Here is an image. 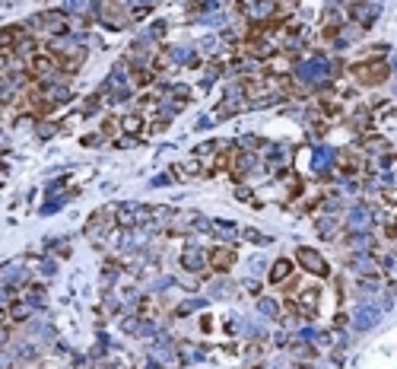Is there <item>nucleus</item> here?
<instances>
[{
  "instance_id": "1",
  "label": "nucleus",
  "mask_w": 397,
  "mask_h": 369,
  "mask_svg": "<svg viewBox=\"0 0 397 369\" xmlns=\"http://www.w3.org/2000/svg\"><path fill=\"white\" fill-rule=\"evenodd\" d=\"M353 73L362 83H381L388 77V67L385 64H362V67H353Z\"/></svg>"
},
{
  "instance_id": "3",
  "label": "nucleus",
  "mask_w": 397,
  "mask_h": 369,
  "mask_svg": "<svg viewBox=\"0 0 397 369\" xmlns=\"http://www.w3.org/2000/svg\"><path fill=\"white\" fill-rule=\"evenodd\" d=\"M232 258H235V255L232 252H229V248H216V252H213V267H219V271H226V267L229 264H232Z\"/></svg>"
},
{
  "instance_id": "2",
  "label": "nucleus",
  "mask_w": 397,
  "mask_h": 369,
  "mask_svg": "<svg viewBox=\"0 0 397 369\" xmlns=\"http://www.w3.org/2000/svg\"><path fill=\"white\" fill-rule=\"evenodd\" d=\"M299 261H302L305 267H312V271L318 274V277H324V274H327V264L321 261V255H318V252H312V248H302V252H299Z\"/></svg>"
},
{
  "instance_id": "5",
  "label": "nucleus",
  "mask_w": 397,
  "mask_h": 369,
  "mask_svg": "<svg viewBox=\"0 0 397 369\" xmlns=\"http://www.w3.org/2000/svg\"><path fill=\"white\" fill-rule=\"evenodd\" d=\"M140 124H143L140 118H127V121H124V127H127V131H140Z\"/></svg>"
},
{
  "instance_id": "4",
  "label": "nucleus",
  "mask_w": 397,
  "mask_h": 369,
  "mask_svg": "<svg viewBox=\"0 0 397 369\" xmlns=\"http://www.w3.org/2000/svg\"><path fill=\"white\" fill-rule=\"evenodd\" d=\"M286 274H289V261H286V258H280L277 264H273V274H270V280H283Z\"/></svg>"
}]
</instances>
